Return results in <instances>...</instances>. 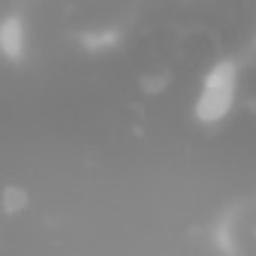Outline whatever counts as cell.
I'll list each match as a JSON object with an SVG mask.
<instances>
[{
  "label": "cell",
  "mask_w": 256,
  "mask_h": 256,
  "mask_svg": "<svg viewBox=\"0 0 256 256\" xmlns=\"http://www.w3.org/2000/svg\"><path fill=\"white\" fill-rule=\"evenodd\" d=\"M24 208H28V190L24 187H16V184H6L4 187V214L6 217H16Z\"/></svg>",
  "instance_id": "3957f363"
},
{
  "label": "cell",
  "mask_w": 256,
  "mask_h": 256,
  "mask_svg": "<svg viewBox=\"0 0 256 256\" xmlns=\"http://www.w3.org/2000/svg\"><path fill=\"white\" fill-rule=\"evenodd\" d=\"M235 90H238V64L229 58L217 60L202 78L199 96L193 102V118L205 126L220 124L235 106Z\"/></svg>",
  "instance_id": "6da1fadb"
},
{
  "label": "cell",
  "mask_w": 256,
  "mask_h": 256,
  "mask_svg": "<svg viewBox=\"0 0 256 256\" xmlns=\"http://www.w3.org/2000/svg\"><path fill=\"white\" fill-rule=\"evenodd\" d=\"M24 46H28L24 22L18 16H6L4 22H0V52H4V58L18 64L24 58Z\"/></svg>",
  "instance_id": "7a4b0ae2"
}]
</instances>
